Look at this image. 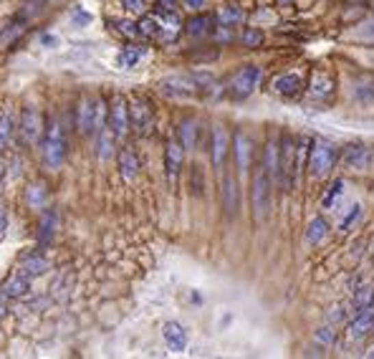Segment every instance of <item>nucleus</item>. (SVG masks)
I'll return each mask as SVG.
<instances>
[{"label":"nucleus","mask_w":374,"mask_h":359,"mask_svg":"<svg viewBox=\"0 0 374 359\" xmlns=\"http://www.w3.org/2000/svg\"><path fill=\"white\" fill-rule=\"evenodd\" d=\"M230 142H233V137H230V132L223 124H215L210 129V159H213V168L215 170L225 168L228 155H230Z\"/></svg>","instance_id":"12"},{"label":"nucleus","mask_w":374,"mask_h":359,"mask_svg":"<svg viewBox=\"0 0 374 359\" xmlns=\"http://www.w3.org/2000/svg\"><path fill=\"white\" fill-rule=\"evenodd\" d=\"M144 56H147V46H124L117 53V66L124 68V71H132L144 61Z\"/></svg>","instance_id":"25"},{"label":"nucleus","mask_w":374,"mask_h":359,"mask_svg":"<svg viewBox=\"0 0 374 359\" xmlns=\"http://www.w3.org/2000/svg\"><path fill=\"white\" fill-rule=\"evenodd\" d=\"M339 162V147L326 139V137H314L308 139V152H306V170L314 180L329 177Z\"/></svg>","instance_id":"1"},{"label":"nucleus","mask_w":374,"mask_h":359,"mask_svg":"<svg viewBox=\"0 0 374 359\" xmlns=\"http://www.w3.org/2000/svg\"><path fill=\"white\" fill-rule=\"evenodd\" d=\"M190 192L195 198H200V195L205 192V177H202V170L200 168L190 170Z\"/></svg>","instance_id":"40"},{"label":"nucleus","mask_w":374,"mask_h":359,"mask_svg":"<svg viewBox=\"0 0 374 359\" xmlns=\"http://www.w3.org/2000/svg\"><path fill=\"white\" fill-rule=\"evenodd\" d=\"M8 293L3 291V289H0V319L5 317V311H8Z\"/></svg>","instance_id":"46"},{"label":"nucleus","mask_w":374,"mask_h":359,"mask_svg":"<svg viewBox=\"0 0 374 359\" xmlns=\"http://www.w3.org/2000/svg\"><path fill=\"white\" fill-rule=\"evenodd\" d=\"M159 92L167 94V96H175V99H187V96L200 94V86H198L195 74H190V76H167V79L159 81Z\"/></svg>","instance_id":"13"},{"label":"nucleus","mask_w":374,"mask_h":359,"mask_svg":"<svg viewBox=\"0 0 374 359\" xmlns=\"http://www.w3.org/2000/svg\"><path fill=\"white\" fill-rule=\"evenodd\" d=\"M43 129H46V122L38 114V109L25 107L21 111V119H18V134L25 144H38L43 139Z\"/></svg>","instance_id":"11"},{"label":"nucleus","mask_w":374,"mask_h":359,"mask_svg":"<svg viewBox=\"0 0 374 359\" xmlns=\"http://www.w3.org/2000/svg\"><path fill=\"white\" fill-rule=\"evenodd\" d=\"M351 99L362 104V107H369L374 104V79L372 76H357L351 81Z\"/></svg>","instance_id":"24"},{"label":"nucleus","mask_w":374,"mask_h":359,"mask_svg":"<svg viewBox=\"0 0 374 359\" xmlns=\"http://www.w3.org/2000/svg\"><path fill=\"white\" fill-rule=\"evenodd\" d=\"M41 155L49 170H59L64 165V159H66V134H64V124L56 117H49V122H46Z\"/></svg>","instance_id":"2"},{"label":"nucleus","mask_w":374,"mask_h":359,"mask_svg":"<svg viewBox=\"0 0 374 359\" xmlns=\"http://www.w3.org/2000/svg\"><path fill=\"white\" fill-rule=\"evenodd\" d=\"M336 339H339V332H336V326L334 324H321L314 332V342L321 344V347H334Z\"/></svg>","instance_id":"37"},{"label":"nucleus","mask_w":374,"mask_h":359,"mask_svg":"<svg viewBox=\"0 0 374 359\" xmlns=\"http://www.w3.org/2000/svg\"><path fill=\"white\" fill-rule=\"evenodd\" d=\"M329 233H332L329 220H326L324 215H314L306 223V230H304V241H306V245L316 248V245H321V243L329 238Z\"/></svg>","instance_id":"23"},{"label":"nucleus","mask_w":374,"mask_h":359,"mask_svg":"<svg viewBox=\"0 0 374 359\" xmlns=\"http://www.w3.org/2000/svg\"><path fill=\"white\" fill-rule=\"evenodd\" d=\"M351 311H344V306L341 304H336V306H332L329 309V314H326V324H334V326H339L341 321H347L349 319Z\"/></svg>","instance_id":"41"},{"label":"nucleus","mask_w":374,"mask_h":359,"mask_svg":"<svg viewBox=\"0 0 374 359\" xmlns=\"http://www.w3.org/2000/svg\"><path fill=\"white\" fill-rule=\"evenodd\" d=\"M59 226H61V217H59V213H56V210H53V208L41 210V226H38V241H41V243L53 241V235H56Z\"/></svg>","instance_id":"27"},{"label":"nucleus","mask_w":374,"mask_h":359,"mask_svg":"<svg viewBox=\"0 0 374 359\" xmlns=\"http://www.w3.org/2000/svg\"><path fill=\"white\" fill-rule=\"evenodd\" d=\"M114 25H117V31L122 36H126V38H139V25L134 23V21H114Z\"/></svg>","instance_id":"42"},{"label":"nucleus","mask_w":374,"mask_h":359,"mask_svg":"<svg viewBox=\"0 0 374 359\" xmlns=\"http://www.w3.org/2000/svg\"><path fill=\"white\" fill-rule=\"evenodd\" d=\"M16 129H18V124H16V117H13V109L5 107L3 111H0V152L10 144Z\"/></svg>","instance_id":"30"},{"label":"nucleus","mask_w":374,"mask_h":359,"mask_svg":"<svg viewBox=\"0 0 374 359\" xmlns=\"http://www.w3.org/2000/svg\"><path fill=\"white\" fill-rule=\"evenodd\" d=\"M159 3V8H175L177 5V0H157Z\"/></svg>","instance_id":"47"},{"label":"nucleus","mask_w":374,"mask_h":359,"mask_svg":"<svg viewBox=\"0 0 374 359\" xmlns=\"http://www.w3.org/2000/svg\"><path fill=\"white\" fill-rule=\"evenodd\" d=\"M374 152L372 147H366L364 142H349L341 150V165L351 172H369L372 168Z\"/></svg>","instance_id":"10"},{"label":"nucleus","mask_w":374,"mask_h":359,"mask_svg":"<svg viewBox=\"0 0 374 359\" xmlns=\"http://www.w3.org/2000/svg\"><path fill=\"white\" fill-rule=\"evenodd\" d=\"M261 81H263V68L256 66V64H245V66H241L233 76H230V81H228V94H230L235 101H243L258 92Z\"/></svg>","instance_id":"5"},{"label":"nucleus","mask_w":374,"mask_h":359,"mask_svg":"<svg viewBox=\"0 0 374 359\" xmlns=\"http://www.w3.org/2000/svg\"><path fill=\"white\" fill-rule=\"evenodd\" d=\"M230 152L235 159V170L238 175H248L253 168V152H256V142L245 129H238L233 134V142H230Z\"/></svg>","instance_id":"7"},{"label":"nucleus","mask_w":374,"mask_h":359,"mask_svg":"<svg viewBox=\"0 0 374 359\" xmlns=\"http://www.w3.org/2000/svg\"><path fill=\"white\" fill-rule=\"evenodd\" d=\"M76 129L81 137L96 134V99L86 96V94L76 101Z\"/></svg>","instance_id":"15"},{"label":"nucleus","mask_w":374,"mask_h":359,"mask_svg":"<svg viewBox=\"0 0 374 359\" xmlns=\"http://www.w3.org/2000/svg\"><path fill=\"white\" fill-rule=\"evenodd\" d=\"M122 8L132 16H144L147 13V0H122Z\"/></svg>","instance_id":"43"},{"label":"nucleus","mask_w":374,"mask_h":359,"mask_svg":"<svg viewBox=\"0 0 374 359\" xmlns=\"http://www.w3.org/2000/svg\"><path fill=\"white\" fill-rule=\"evenodd\" d=\"M114 139H117V137L111 134L109 127H101L99 132H96V155H99L101 162L114 155Z\"/></svg>","instance_id":"34"},{"label":"nucleus","mask_w":374,"mask_h":359,"mask_svg":"<svg viewBox=\"0 0 374 359\" xmlns=\"http://www.w3.org/2000/svg\"><path fill=\"white\" fill-rule=\"evenodd\" d=\"M152 16L159 23V41H172L180 31H183V21L175 13V8H157Z\"/></svg>","instance_id":"19"},{"label":"nucleus","mask_w":374,"mask_h":359,"mask_svg":"<svg viewBox=\"0 0 374 359\" xmlns=\"http://www.w3.org/2000/svg\"><path fill=\"white\" fill-rule=\"evenodd\" d=\"M276 3H281V5H289V3H293V0H276Z\"/></svg>","instance_id":"48"},{"label":"nucleus","mask_w":374,"mask_h":359,"mask_svg":"<svg viewBox=\"0 0 374 359\" xmlns=\"http://www.w3.org/2000/svg\"><path fill=\"white\" fill-rule=\"evenodd\" d=\"M162 339H165L167 349L175 351V354H183L187 349V342H190V336H187V329H185L180 321H167L162 326Z\"/></svg>","instance_id":"21"},{"label":"nucleus","mask_w":374,"mask_h":359,"mask_svg":"<svg viewBox=\"0 0 374 359\" xmlns=\"http://www.w3.org/2000/svg\"><path fill=\"white\" fill-rule=\"evenodd\" d=\"M18 271L25 274L28 278H36V276H43L46 271H49V261L43 258V256H28V258L21 261Z\"/></svg>","instance_id":"35"},{"label":"nucleus","mask_w":374,"mask_h":359,"mask_svg":"<svg viewBox=\"0 0 374 359\" xmlns=\"http://www.w3.org/2000/svg\"><path fill=\"white\" fill-rule=\"evenodd\" d=\"M271 205H273V177L261 165L256 170L253 180H250V208H253V217L258 223L268 217Z\"/></svg>","instance_id":"3"},{"label":"nucleus","mask_w":374,"mask_h":359,"mask_svg":"<svg viewBox=\"0 0 374 359\" xmlns=\"http://www.w3.org/2000/svg\"><path fill=\"white\" fill-rule=\"evenodd\" d=\"M129 127L137 137H147L155 127V109L144 96H132L129 99Z\"/></svg>","instance_id":"6"},{"label":"nucleus","mask_w":374,"mask_h":359,"mask_svg":"<svg viewBox=\"0 0 374 359\" xmlns=\"http://www.w3.org/2000/svg\"><path fill=\"white\" fill-rule=\"evenodd\" d=\"M369 306H374V284L357 286L354 293H351V314L362 309H369Z\"/></svg>","instance_id":"33"},{"label":"nucleus","mask_w":374,"mask_h":359,"mask_svg":"<svg viewBox=\"0 0 374 359\" xmlns=\"http://www.w3.org/2000/svg\"><path fill=\"white\" fill-rule=\"evenodd\" d=\"M362 217H364V208H362V202H354L347 213H344V217H341V223H339V230L341 233H351L354 228L362 223Z\"/></svg>","instance_id":"36"},{"label":"nucleus","mask_w":374,"mask_h":359,"mask_svg":"<svg viewBox=\"0 0 374 359\" xmlns=\"http://www.w3.org/2000/svg\"><path fill=\"white\" fill-rule=\"evenodd\" d=\"M263 41H266V36L261 28H243L241 31V43L245 49H258V46H263Z\"/></svg>","instance_id":"39"},{"label":"nucleus","mask_w":374,"mask_h":359,"mask_svg":"<svg viewBox=\"0 0 374 359\" xmlns=\"http://www.w3.org/2000/svg\"><path fill=\"white\" fill-rule=\"evenodd\" d=\"M296 157H299V144L293 139V134H283L281 144H278V172H276V183L283 192L293 190V180H296Z\"/></svg>","instance_id":"4"},{"label":"nucleus","mask_w":374,"mask_h":359,"mask_svg":"<svg viewBox=\"0 0 374 359\" xmlns=\"http://www.w3.org/2000/svg\"><path fill=\"white\" fill-rule=\"evenodd\" d=\"M271 92L283 96V99H296V96H301V94L306 92V86H304L301 74L286 71V74H278L273 81H271Z\"/></svg>","instance_id":"17"},{"label":"nucleus","mask_w":374,"mask_h":359,"mask_svg":"<svg viewBox=\"0 0 374 359\" xmlns=\"http://www.w3.org/2000/svg\"><path fill=\"white\" fill-rule=\"evenodd\" d=\"M5 230H8V210L0 202V241L5 238Z\"/></svg>","instance_id":"45"},{"label":"nucleus","mask_w":374,"mask_h":359,"mask_svg":"<svg viewBox=\"0 0 374 359\" xmlns=\"http://www.w3.org/2000/svg\"><path fill=\"white\" fill-rule=\"evenodd\" d=\"M217 18V25L223 28H238V25L245 21V13H243L241 5H223V8L215 13Z\"/></svg>","instance_id":"31"},{"label":"nucleus","mask_w":374,"mask_h":359,"mask_svg":"<svg viewBox=\"0 0 374 359\" xmlns=\"http://www.w3.org/2000/svg\"><path fill=\"white\" fill-rule=\"evenodd\" d=\"M334 92H336V79H334L332 71L326 68H316L311 79H308V86H306V94L308 99L316 101V104H326L332 99Z\"/></svg>","instance_id":"9"},{"label":"nucleus","mask_w":374,"mask_h":359,"mask_svg":"<svg viewBox=\"0 0 374 359\" xmlns=\"http://www.w3.org/2000/svg\"><path fill=\"white\" fill-rule=\"evenodd\" d=\"M369 334H374V306L354 311V317L347 319V339L349 342H362Z\"/></svg>","instance_id":"16"},{"label":"nucleus","mask_w":374,"mask_h":359,"mask_svg":"<svg viewBox=\"0 0 374 359\" xmlns=\"http://www.w3.org/2000/svg\"><path fill=\"white\" fill-rule=\"evenodd\" d=\"M261 165L266 168V172H271V177H276V172H278V144H276V142H268L266 144Z\"/></svg>","instance_id":"38"},{"label":"nucleus","mask_w":374,"mask_h":359,"mask_svg":"<svg viewBox=\"0 0 374 359\" xmlns=\"http://www.w3.org/2000/svg\"><path fill=\"white\" fill-rule=\"evenodd\" d=\"M220 205L225 210V217H238L241 213V183L235 175H223L220 183Z\"/></svg>","instance_id":"14"},{"label":"nucleus","mask_w":374,"mask_h":359,"mask_svg":"<svg viewBox=\"0 0 374 359\" xmlns=\"http://www.w3.org/2000/svg\"><path fill=\"white\" fill-rule=\"evenodd\" d=\"M344 192H347V183L336 177L332 185H329V190L324 192V198H321V208L324 210H336L339 208L341 198H344Z\"/></svg>","instance_id":"32"},{"label":"nucleus","mask_w":374,"mask_h":359,"mask_svg":"<svg viewBox=\"0 0 374 359\" xmlns=\"http://www.w3.org/2000/svg\"><path fill=\"white\" fill-rule=\"evenodd\" d=\"M208 3H210V0H183V5L187 10H192V13H200V10H205V8H208Z\"/></svg>","instance_id":"44"},{"label":"nucleus","mask_w":374,"mask_h":359,"mask_svg":"<svg viewBox=\"0 0 374 359\" xmlns=\"http://www.w3.org/2000/svg\"><path fill=\"white\" fill-rule=\"evenodd\" d=\"M107 127L111 129V134H114L117 139H124L126 132L132 129V127H129V99H124L122 94H114L111 101H109Z\"/></svg>","instance_id":"8"},{"label":"nucleus","mask_w":374,"mask_h":359,"mask_svg":"<svg viewBox=\"0 0 374 359\" xmlns=\"http://www.w3.org/2000/svg\"><path fill=\"white\" fill-rule=\"evenodd\" d=\"M117 165H119V175H122L124 183H134V180H137L142 165L134 147H122V150L117 152Z\"/></svg>","instance_id":"22"},{"label":"nucleus","mask_w":374,"mask_h":359,"mask_svg":"<svg viewBox=\"0 0 374 359\" xmlns=\"http://www.w3.org/2000/svg\"><path fill=\"white\" fill-rule=\"evenodd\" d=\"M3 291L8 293V299H21V296H25V293L31 291V278L25 274H21V271H16V274L3 284Z\"/></svg>","instance_id":"29"},{"label":"nucleus","mask_w":374,"mask_h":359,"mask_svg":"<svg viewBox=\"0 0 374 359\" xmlns=\"http://www.w3.org/2000/svg\"><path fill=\"white\" fill-rule=\"evenodd\" d=\"M185 147L180 139H167L165 144V175L170 183H175L177 177H180V172H183L185 168Z\"/></svg>","instance_id":"18"},{"label":"nucleus","mask_w":374,"mask_h":359,"mask_svg":"<svg viewBox=\"0 0 374 359\" xmlns=\"http://www.w3.org/2000/svg\"><path fill=\"white\" fill-rule=\"evenodd\" d=\"M217 28V18L213 13H205L200 10L192 18H187L185 23V34L192 36V38H205V36H213V31Z\"/></svg>","instance_id":"20"},{"label":"nucleus","mask_w":374,"mask_h":359,"mask_svg":"<svg viewBox=\"0 0 374 359\" xmlns=\"http://www.w3.org/2000/svg\"><path fill=\"white\" fill-rule=\"evenodd\" d=\"M25 202H28V208L34 210H46L49 205V187L46 183H31L28 185V190H25Z\"/></svg>","instance_id":"28"},{"label":"nucleus","mask_w":374,"mask_h":359,"mask_svg":"<svg viewBox=\"0 0 374 359\" xmlns=\"http://www.w3.org/2000/svg\"><path fill=\"white\" fill-rule=\"evenodd\" d=\"M177 139L183 142L185 150H195L198 147V139H200V122L198 119H183L180 127H177Z\"/></svg>","instance_id":"26"}]
</instances>
